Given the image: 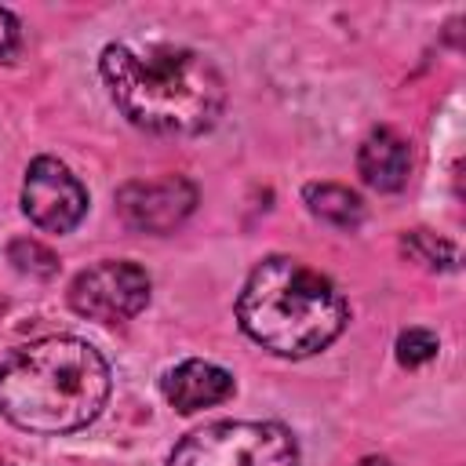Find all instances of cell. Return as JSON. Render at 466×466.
<instances>
[{
  "label": "cell",
  "mask_w": 466,
  "mask_h": 466,
  "mask_svg": "<svg viewBox=\"0 0 466 466\" xmlns=\"http://www.w3.org/2000/svg\"><path fill=\"white\" fill-rule=\"evenodd\" d=\"M102 80L116 109L157 135H200L226 106L222 73L189 47L171 44H106Z\"/></svg>",
  "instance_id": "1"
},
{
  "label": "cell",
  "mask_w": 466,
  "mask_h": 466,
  "mask_svg": "<svg viewBox=\"0 0 466 466\" xmlns=\"http://www.w3.org/2000/svg\"><path fill=\"white\" fill-rule=\"evenodd\" d=\"M109 397L106 357L73 335L36 339L0 364V415L29 433H73Z\"/></svg>",
  "instance_id": "2"
},
{
  "label": "cell",
  "mask_w": 466,
  "mask_h": 466,
  "mask_svg": "<svg viewBox=\"0 0 466 466\" xmlns=\"http://www.w3.org/2000/svg\"><path fill=\"white\" fill-rule=\"evenodd\" d=\"M237 320L251 342L277 357H313L350 320L342 291L291 255L262 258L237 299Z\"/></svg>",
  "instance_id": "3"
},
{
  "label": "cell",
  "mask_w": 466,
  "mask_h": 466,
  "mask_svg": "<svg viewBox=\"0 0 466 466\" xmlns=\"http://www.w3.org/2000/svg\"><path fill=\"white\" fill-rule=\"evenodd\" d=\"M167 466H299V444L280 422H211L186 433Z\"/></svg>",
  "instance_id": "4"
},
{
  "label": "cell",
  "mask_w": 466,
  "mask_h": 466,
  "mask_svg": "<svg viewBox=\"0 0 466 466\" xmlns=\"http://www.w3.org/2000/svg\"><path fill=\"white\" fill-rule=\"evenodd\" d=\"M149 277L135 262H98L69 284V306L98 324H120L146 309Z\"/></svg>",
  "instance_id": "5"
},
{
  "label": "cell",
  "mask_w": 466,
  "mask_h": 466,
  "mask_svg": "<svg viewBox=\"0 0 466 466\" xmlns=\"http://www.w3.org/2000/svg\"><path fill=\"white\" fill-rule=\"evenodd\" d=\"M22 211L44 233H69L87 211V189L55 157H36L22 182Z\"/></svg>",
  "instance_id": "6"
},
{
  "label": "cell",
  "mask_w": 466,
  "mask_h": 466,
  "mask_svg": "<svg viewBox=\"0 0 466 466\" xmlns=\"http://www.w3.org/2000/svg\"><path fill=\"white\" fill-rule=\"evenodd\" d=\"M193 208H197V189L178 175L153 182H127L116 189V211L124 226L138 233H171L189 218Z\"/></svg>",
  "instance_id": "7"
},
{
  "label": "cell",
  "mask_w": 466,
  "mask_h": 466,
  "mask_svg": "<svg viewBox=\"0 0 466 466\" xmlns=\"http://www.w3.org/2000/svg\"><path fill=\"white\" fill-rule=\"evenodd\" d=\"M164 397L175 411L189 415L233 397V375L211 360H182L164 375Z\"/></svg>",
  "instance_id": "8"
},
{
  "label": "cell",
  "mask_w": 466,
  "mask_h": 466,
  "mask_svg": "<svg viewBox=\"0 0 466 466\" xmlns=\"http://www.w3.org/2000/svg\"><path fill=\"white\" fill-rule=\"evenodd\" d=\"M357 171L360 178L379 189V193H393L408 182V171H411V149L408 142L393 131V127H375L364 142H360V153H357Z\"/></svg>",
  "instance_id": "9"
},
{
  "label": "cell",
  "mask_w": 466,
  "mask_h": 466,
  "mask_svg": "<svg viewBox=\"0 0 466 466\" xmlns=\"http://www.w3.org/2000/svg\"><path fill=\"white\" fill-rule=\"evenodd\" d=\"M302 200H306V208H309L317 218H324V222H331V226H342V229H353V226H360V218H364L360 197H357L353 189L339 186V182H309V186L302 189Z\"/></svg>",
  "instance_id": "10"
},
{
  "label": "cell",
  "mask_w": 466,
  "mask_h": 466,
  "mask_svg": "<svg viewBox=\"0 0 466 466\" xmlns=\"http://www.w3.org/2000/svg\"><path fill=\"white\" fill-rule=\"evenodd\" d=\"M7 262L18 269V273H29V277H55L58 273V258L51 248H44L40 240H29V237H18L7 244Z\"/></svg>",
  "instance_id": "11"
},
{
  "label": "cell",
  "mask_w": 466,
  "mask_h": 466,
  "mask_svg": "<svg viewBox=\"0 0 466 466\" xmlns=\"http://www.w3.org/2000/svg\"><path fill=\"white\" fill-rule=\"evenodd\" d=\"M404 251L419 262H426L430 269H455V248L441 237H433L430 229H411L404 237Z\"/></svg>",
  "instance_id": "12"
},
{
  "label": "cell",
  "mask_w": 466,
  "mask_h": 466,
  "mask_svg": "<svg viewBox=\"0 0 466 466\" xmlns=\"http://www.w3.org/2000/svg\"><path fill=\"white\" fill-rule=\"evenodd\" d=\"M437 350H441V346H437V335L426 331V328H408V331L397 335V360H400L404 368H419V364L433 360Z\"/></svg>",
  "instance_id": "13"
},
{
  "label": "cell",
  "mask_w": 466,
  "mask_h": 466,
  "mask_svg": "<svg viewBox=\"0 0 466 466\" xmlns=\"http://www.w3.org/2000/svg\"><path fill=\"white\" fill-rule=\"evenodd\" d=\"M18 40H22L18 18H15L7 7H0V62H7V58L18 51Z\"/></svg>",
  "instance_id": "14"
},
{
  "label": "cell",
  "mask_w": 466,
  "mask_h": 466,
  "mask_svg": "<svg viewBox=\"0 0 466 466\" xmlns=\"http://www.w3.org/2000/svg\"><path fill=\"white\" fill-rule=\"evenodd\" d=\"M357 466H393L390 459H382V455H368V459H360Z\"/></svg>",
  "instance_id": "15"
},
{
  "label": "cell",
  "mask_w": 466,
  "mask_h": 466,
  "mask_svg": "<svg viewBox=\"0 0 466 466\" xmlns=\"http://www.w3.org/2000/svg\"><path fill=\"white\" fill-rule=\"evenodd\" d=\"M0 466H7V462H4V459H0Z\"/></svg>",
  "instance_id": "16"
}]
</instances>
